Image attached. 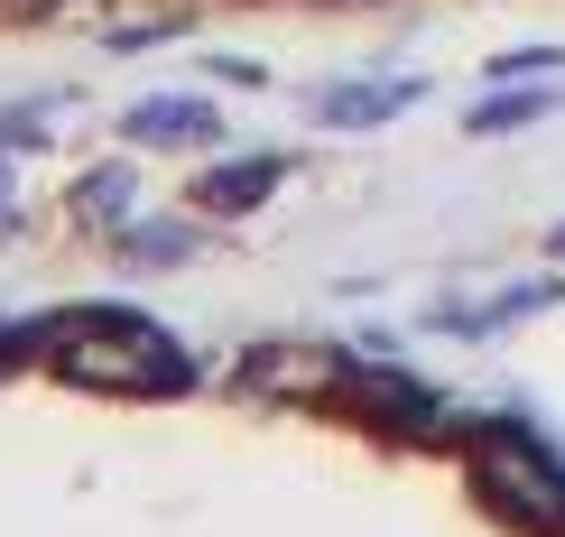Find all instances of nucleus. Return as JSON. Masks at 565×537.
Listing matches in <instances>:
<instances>
[{
	"mask_svg": "<svg viewBox=\"0 0 565 537\" xmlns=\"http://www.w3.org/2000/svg\"><path fill=\"white\" fill-rule=\"evenodd\" d=\"M56 370L65 380H84V389H177L185 380V353L168 334H158L149 315H75L56 334Z\"/></svg>",
	"mask_w": 565,
	"mask_h": 537,
	"instance_id": "f257e3e1",
	"label": "nucleus"
},
{
	"mask_svg": "<svg viewBox=\"0 0 565 537\" xmlns=\"http://www.w3.org/2000/svg\"><path fill=\"white\" fill-rule=\"evenodd\" d=\"M473 492L501 509V519H520L537 537H565V463L537 454L529 436H510V427L473 436Z\"/></svg>",
	"mask_w": 565,
	"mask_h": 537,
	"instance_id": "f03ea898",
	"label": "nucleus"
},
{
	"mask_svg": "<svg viewBox=\"0 0 565 537\" xmlns=\"http://www.w3.org/2000/svg\"><path fill=\"white\" fill-rule=\"evenodd\" d=\"M121 130L139 139V149H214V139H223V111L195 103V93H149V103H130Z\"/></svg>",
	"mask_w": 565,
	"mask_h": 537,
	"instance_id": "7ed1b4c3",
	"label": "nucleus"
},
{
	"mask_svg": "<svg viewBox=\"0 0 565 537\" xmlns=\"http://www.w3.org/2000/svg\"><path fill=\"white\" fill-rule=\"evenodd\" d=\"M417 93H427L417 75H381V84H334L316 111H324L334 130H381V121H398V111L417 103Z\"/></svg>",
	"mask_w": 565,
	"mask_h": 537,
	"instance_id": "20e7f679",
	"label": "nucleus"
},
{
	"mask_svg": "<svg viewBox=\"0 0 565 537\" xmlns=\"http://www.w3.org/2000/svg\"><path fill=\"white\" fill-rule=\"evenodd\" d=\"M352 399H362V408H381L390 427H445V408H436V389H417V380H398V370H352Z\"/></svg>",
	"mask_w": 565,
	"mask_h": 537,
	"instance_id": "39448f33",
	"label": "nucleus"
},
{
	"mask_svg": "<svg viewBox=\"0 0 565 537\" xmlns=\"http://www.w3.org/2000/svg\"><path fill=\"white\" fill-rule=\"evenodd\" d=\"M278 176H288L278 158H232V168H214V176L195 185V204H204V214H250V204H260Z\"/></svg>",
	"mask_w": 565,
	"mask_h": 537,
	"instance_id": "423d86ee",
	"label": "nucleus"
},
{
	"mask_svg": "<svg viewBox=\"0 0 565 537\" xmlns=\"http://www.w3.org/2000/svg\"><path fill=\"white\" fill-rule=\"evenodd\" d=\"M556 111V93H491V103H473V139H510V130H529V121H547Z\"/></svg>",
	"mask_w": 565,
	"mask_h": 537,
	"instance_id": "0eeeda50",
	"label": "nucleus"
},
{
	"mask_svg": "<svg viewBox=\"0 0 565 537\" xmlns=\"http://www.w3.org/2000/svg\"><path fill=\"white\" fill-rule=\"evenodd\" d=\"M537 307H556V278H537V288H510V297H491V307H455L445 324H463V334H491V324H520Z\"/></svg>",
	"mask_w": 565,
	"mask_h": 537,
	"instance_id": "6e6552de",
	"label": "nucleus"
},
{
	"mask_svg": "<svg viewBox=\"0 0 565 537\" xmlns=\"http://www.w3.org/2000/svg\"><path fill=\"white\" fill-rule=\"evenodd\" d=\"M130 195H139V185H130V168H93V176L75 185V214L111 232V223H130Z\"/></svg>",
	"mask_w": 565,
	"mask_h": 537,
	"instance_id": "1a4fd4ad",
	"label": "nucleus"
},
{
	"mask_svg": "<svg viewBox=\"0 0 565 537\" xmlns=\"http://www.w3.org/2000/svg\"><path fill=\"white\" fill-rule=\"evenodd\" d=\"M260 380H269V389H334L343 362H324V353H269Z\"/></svg>",
	"mask_w": 565,
	"mask_h": 537,
	"instance_id": "9d476101",
	"label": "nucleus"
},
{
	"mask_svg": "<svg viewBox=\"0 0 565 537\" xmlns=\"http://www.w3.org/2000/svg\"><path fill=\"white\" fill-rule=\"evenodd\" d=\"M185 250H195L185 223H130V260H185Z\"/></svg>",
	"mask_w": 565,
	"mask_h": 537,
	"instance_id": "9b49d317",
	"label": "nucleus"
},
{
	"mask_svg": "<svg viewBox=\"0 0 565 537\" xmlns=\"http://www.w3.org/2000/svg\"><path fill=\"white\" fill-rule=\"evenodd\" d=\"M537 65H565V46H520V56H501V75H537Z\"/></svg>",
	"mask_w": 565,
	"mask_h": 537,
	"instance_id": "f8f14e48",
	"label": "nucleus"
},
{
	"mask_svg": "<svg viewBox=\"0 0 565 537\" xmlns=\"http://www.w3.org/2000/svg\"><path fill=\"white\" fill-rule=\"evenodd\" d=\"M547 250H556V260H565V223H556V232H547Z\"/></svg>",
	"mask_w": 565,
	"mask_h": 537,
	"instance_id": "ddd939ff",
	"label": "nucleus"
},
{
	"mask_svg": "<svg viewBox=\"0 0 565 537\" xmlns=\"http://www.w3.org/2000/svg\"><path fill=\"white\" fill-rule=\"evenodd\" d=\"M0 204H10V168H0Z\"/></svg>",
	"mask_w": 565,
	"mask_h": 537,
	"instance_id": "4468645a",
	"label": "nucleus"
}]
</instances>
